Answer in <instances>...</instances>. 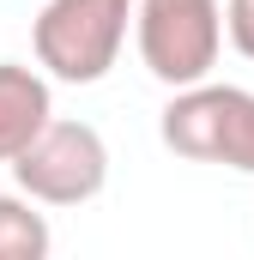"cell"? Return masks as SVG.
I'll return each mask as SVG.
<instances>
[{"mask_svg": "<svg viewBox=\"0 0 254 260\" xmlns=\"http://www.w3.org/2000/svg\"><path fill=\"white\" fill-rule=\"evenodd\" d=\"M164 145L188 164H224V170H242L254 176V91L242 85H182L170 103H164Z\"/></svg>", "mask_w": 254, "mask_h": 260, "instance_id": "cell-1", "label": "cell"}, {"mask_svg": "<svg viewBox=\"0 0 254 260\" xmlns=\"http://www.w3.org/2000/svg\"><path fill=\"white\" fill-rule=\"evenodd\" d=\"M133 0H49L30 24L37 67L61 85H97L121 61Z\"/></svg>", "mask_w": 254, "mask_h": 260, "instance_id": "cell-2", "label": "cell"}, {"mask_svg": "<svg viewBox=\"0 0 254 260\" xmlns=\"http://www.w3.org/2000/svg\"><path fill=\"white\" fill-rule=\"evenodd\" d=\"M224 6L218 0H139L133 6V43L139 61L157 85L182 91L212 79L218 49H224Z\"/></svg>", "mask_w": 254, "mask_h": 260, "instance_id": "cell-3", "label": "cell"}, {"mask_svg": "<svg viewBox=\"0 0 254 260\" xmlns=\"http://www.w3.org/2000/svg\"><path fill=\"white\" fill-rule=\"evenodd\" d=\"M12 176L37 206H85L109 182V145L91 121H49L12 157Z\"/></svg>", "mask_w": 254, "mask_h": 260, "instance_id": "cell-4", "label": "cell"}, {"mask_svg": "<svg viewBox=\"0 0 254 260\" xmlns=\"http://www.w3.org/2000/svg\"><path fill=\"white\" fill-rule=\"evenodd\" d=\"M49 121H55L49 79L24 61H0V164H12Z\"/></svg>", "mask_w": 254, "mask_h": 260, "instance_id": "cell-5", "label": "cell"}, {"mask_svg": "<svg viewBox=\"0 0 254 260\" xmlns=\"http://www.w3.org/2000/svg\"><path fill=\"white\" fill-rule=\"evenodd\" d=\"M49 248H55V230L37 212V200L24 188L0 194V260H49Z\"/></svg>", "mask_w": 254, "mask_h": 260, "instance_id": "cell-6", "label": "cell"}, {"mask_svg": "<svg viewBox=\"0 0 254 260\" xmlns=\"http://www.w3.org/2000/svg\"><path fill=\"white\" fill-rule=\"evenodd\" d=\"M224 30H230V49L254 61V0H230V12H224Z\"/></svg>", "mask_w": 254, "mask_h": 260, "instance_id": "cell-7", "label": "cell"}]
</instances>
